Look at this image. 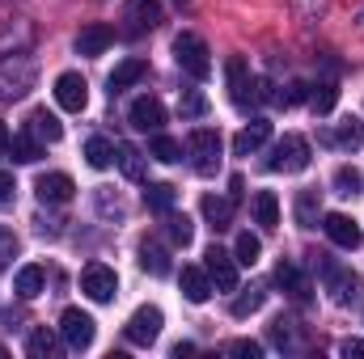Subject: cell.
Here are the masks:
<instances>
[{"instance_id":"6da1fadb","label":"cell","mask_w":364,"mask_h":359,"mask_svg":"<svg viewBox=\"0 0 364 359\" xmlns=\"http://www.w3.org/2000/svg\"><path fill=\"white\" fill-rule=\"evenodd\" d=\"M174 60H178L182 72H186V77H195V81H208V72H212L208 43H203L199 34H191V30H182L178 38H174Z\"/></svg>"},{"instance_id":"7a4b0ae2","label":"cell","mask_w":364,"mask_h":359,"mask_svg":"<svg viewBox=\"0 0 364 359\" xmlns=\"http://www.w3.org/2000/svg\"><path fill=\"white\" fill-rule=\"evenodd\" d=\"M267 170H272V174H301V170H309V140L296 136V131H288V136L272 148Z\"/></svg>"},{"instance_id":"3957f363","label":"cell","mask_w":364,"mask_h":359,"mask_svg":"<svg viewBox=\"0 0 364 359\" xmlns=\"http://www.w3.org/2000/svg\"><path fill=\"white\" fill-rule=\"evenodd\" d=\"M186 148H191L199 174H216V170H220V148H225L220 131H212V127H195V131L186 136Z\"/></svg>"},{"instance_id":"277c9868","label":"cell","mask_w":364,"mask_h":359,"mask_svg":"<svg viewBox=\"0 0 364 359\" xmlns=\"http://www.w3.org/2000/svg\"><path fill=\"white\" fill-rule=\"evenodd\" d=\"M161 309L157 304H140L132 317H127V326H123V338L132 343V347H153L157 343V334H161Z\"/></svg>"},{"instance_id":"5b68a950","label":"cell","mask_w":364,"mask_h":359,"mask_svg":"<svg viewBox=\"0 0 364 359\" xmlns=\"http://www.w3.org/2000/svg\"><path fill=\"white\" fill-rule=\"evenodd\" d=\"M314 267L322 270V279H326V287H331V300L335 304H352V300H360V279L352 275V270H343V267H335L331 258H322L318 254V263Z\"/></svg>"},{"instance_id":"8992f818","label":"cell","mask_w":364,"mask_h":359,"mask_svg":"<svg viewBox=\"0 0 364 359\" xmlns=\"http://www.w3.org/2000/svg\"><path fill=\"white\" fill-rule=\"evenodd\" d=\"M30 81H34V64L30 60H21V55L0 60V101L21 97V93L30 89Z\"/></svg>"},{"instance_id":"52a82bcc","label":"cell","mask_w":364,"mask_h":359,"mask_svg":"<svg viewBox=\"0 0 364 359\" xmlns=\"http://www.w3.org/2000/svg\"><path fill=\"white\" fill-rule=\"evenodd\" d=\"M81 292L90 296L93 304H110V300H114V292H119V279H114V270H110V267L90 263V267L81 270Z\"/></svg>"},{"instance_id":"ba28073f","label":"cell","mask_w":364,"mask_h":359,"mask_svg":"<svg viewBox=\"0 0 364 359\" xmlns=\"http://www.w3.org/2000/svg\"><path fill=\"white\" fill-rule=\"evenodd\" d=\"M203 270H208L212 287H220V292H237V258L225 254L220 245H212V250L203 254Z\"/></svg>"},{"instance_id":"9c48e42d","label":"cell","mask_w":364,"mask_h":359,"mask_svg":"<svg viewBox=\"0 0 364 359\" xmlns=\"http://www.w3.org/2000/svg\"><path fill=\"white\" fill-rule=\"evenodd\" d=\"M225 77H229V97H233V106L237 110H250V106H259L255 101V77H250V68H246V60H229L225 64Z\"/></svg>"},{"instance_id":"30bf717a","label":"cell","mask_w":364,"mask_h":359,"mask_svg":"<svg viewBox=\"0 0 364 359\" xmlns=\"http://www.w3.org/2000/svg\"><path fill=\"white\" fill-rule=\"evenodd\" d=\"M60 334H64V343L73 347V351H85L93 347V317L90 313H81V309H64V317H60Z\"/></svg>"},{"instance_id":"8fae6325","label":"cell","mask_w":364,"mask_h":359,"mask_svg":"<svg viewBox=\"0 0 364 359\" xmlns=\"http://www.w3.org/2000/svg\"><path fill=\"white\" fill-rule=\"evenodd\" d=\"M55 101H60L64 110L81 114V110L90 106V85H85V77H81V72H60V77H55Z\"/></svg>"},{"instance_id":"7c38bea8","label":"cell","mask_w":364,"mask_h":359,"mask_svg":"<svg viewBox=\"0 0 364 359\" xmlns=\"http://www.w3.org/2000/svg\"><path fill=\"white\" fill-rule=\"evenodd\" d=\"M127 118H132V127H136V131H149V136H153V131H161V127H166V106H161L157 97H149V93H144V97H136V101H132Z\"/></svg>"},{"instance_id":"4fadbf2b","label":"cell","mask_w":364,"mask_h":359,"mask_svg":"<svg viewBox=\"0 0 364 359\" xmlns=\"http://www.w3.org/2000/svg\"><path fill=\"white\" fill-rule=\"evenodd\" d=\"M73 190H77V182L68 178V174H38V182H34L38 203H51V207L68 203V199H73Z\"/></svg>"},{"instance_id":"5bb4252c","label":"cell","mask_w":364,"mask_h":359,"mask_svg":"<svg viewBox=\"0 0 364 359\" xmlns=\"http://www.w3.org/2000/svg\"><path fill=\"white\" fill-rule=\"evenodd\" d=\"M322 228H326V237H331L339 250H356V245H360V228H356V220L343 216V211L322 216Z\"/></svg>"},{"instance_id":"9a60e30c","label":"cell","mask_w":364,"mask_h":359,"mask_svg":"<svg viewBox=\"0 0 364 359\" xmlns=\"http://www.w3.org/2000/svg\"><path fill=\"white\" fill-rule=\"evenodd\" d=\"M26 131L34 136V140H43V144H60L64 140V123L47 110V106H38V110H30V118H26Z\"/></svg>"},{"instance_id":"2e32d148","label":"cell","mask_w":364,"mask_h":359,"mask_svg":"<svg viewBox=\"0 0 364 359\" xmlns=\"http://www.w3.org/2000/svg\"><path fill=\"white\" fill-rule=\"evenodd\" d=\"M267 140H272V123H267V118H255V123H246V127L233 136V153H237V157H250V153H259Z\"/></svg>"},{"instance_id":"e0dca14e","label":"cell","mask_w":364,"mask_h":359,"mask_svg":"<svg viewBox=\"0 0 364 359\" xmlns=\"http://www.w3.org/2000/svg\"><path fill=\"white\" fill-rule=\"evenodd\" d=\"M123 21H127V34H144V30H153L161 21V4L157 0H132Z\"/></svg>"},{"instance_id":"ac0fdd59","label":"cell","mask_w":364,"mask_h":359,"mask_svg":"<svg viewBox=\"0 0 364 359\" xmlns=\"http://www.w3.org/2000/svg\"><path fill=\"white\" fill-rule=\"evenodd\" d=\"M275 283H279V287H284V292H288L292 300H301V304L309 300V279L301 275V267H296V263L279 258V267H275Z\"/></svg>"},{"instance_id":"d6986e66","label":"cell","mask_w":364,"mask_h":359,"mask_svg":"<svg viewBox=\"0 0 364 359\" xmlns=\"http://www.w3.org/2000/svg\"><path fill=\"white\" fill-rule=\"evenodd\" d=\"M182 296L191 300V304H203L208 296H212V279H208V270L203 267H182Z\"/></svg>"},{"instance_id":"ffe728a7","label":"cell","mask_w":364,"mask_h":359,"mask_svg":"<svg viewBox=\"0 0 364 359\" xmlns=\"http://www.w3.org/2000/svg\"><path fill=\"white\" fill-rule=\"evenodd\" d=\"M110 43H114V30L102 26V21H93V26H85V30L77 34V51H81V55H102Z\"/></svg>"},{"instance_id":"44dd1931","label":"cell","mask_w":364,"mask_h":359,"mask_svg":"<svg viewBox=\"0 0 364 359\" xmlns=\"http://www.w3.org/2000/svg\"><path fill=\"white\" fill-rule=\"evenodd\" d=\"M144 72H149V64H144V60H123V64L110 72V81H106V85H110V97H114V93H123V89H132V85H140V81H144Z\"/></svg>"},{"instance_id":"7402d4cb","label":"cell","mask_w":364,"mask_h":359,"mask_svg":"<svg viewBox=\"0 0 364 359\" xmlns=\"http://www.w3.org/2000/svg\"><path fill=\"white\" fill-rule=\"evenodd\" d=\"M199 211H203V220H208V224H212L216 233L233 224V199H216V194H203Z\"/></svg>"},{"instance_id":"603a6c76","label":"cell","mask_w":364,"mask_h":359,"mask_svg":"<svg viewBox=\"0 0 364 359\" xmlns=\"http://www.w3.org/2000/svg\"><path fill=\"white\" fill-rule=\"evenodd\" d=\"M326 144H335V148H343V153H356L364 144V123H356V118L339 123L335 131H326Z\"/></svg>"},{"instance_id":"cb8c5ba5","label":"cell","mask_w":364,"mask_h":359,"mask_svg":"<svg viewBox=\"0 0 364 359\" xmlns=\"http://www.w3.org/2000/svg\"><path fill=\"white\" fill-rule=\"evenodd\" d=\"M43 287H47V270H43V267H21V270H17V279H13V292H17L21 300L43 296Z\"/></svg>"},{"instance_id":"d4e9b609","label":"cell","mask_w":364,"mask_h":359,"mask_svg":"<svg viewBox=\"0 0 364 359\" xmlns=\"http://www.w3.org/2000/svg\"><path fill=\"white\" fill-rule=\"evenodd\" d=\"M174 199H178V194H174L170 182H153V186L144 190V207L157 211V216H170V211H174Z\"/></svg>"},{"instance_id":"484cf974","label":"cell","mask_w":364,"mask_h":359,"mask_svg":"<svg viewBox=\"0 0 364 359\" xmlns=\"http://www.w3.org/2000/svg\"><path fill=\"white\" fill-rule=\"evenodd\" d=\"M140 267L149 270V275H170V254H166V245H157V241H140Z\"/></svg>"},{"instance_id":"4316f807","label":"cell","mask_w":364,"mask_h":359,"mask_svg":"<svg viewBox=\"0 0 364 359\" xmlns=\"http://www.w3.org/2000/svg\"><path fill=\"white\" fill-rule=\"evenodd\" d=\"M250 207H255V224H263V228H275L279 224V199H275L272 190H259Z\"/></svg>"},{"instance_id":"83f0119b","label":"cell","mask_w":364,"mask_h":359,"mask_svg":"<svg viewBox=\"0 0 364 359\" xmlns=\"http://www.w3.org/2000/svg\"><path fill=\"white\" fill-rule=\"evenodd\" d=\"M9 153H13V161H17V165H34V161L43 157V140H34V136L26 131V136L9 140Z\"/></svg>"},{"instance_id":"f1b7e54d","label":"cell","mask_w":364,"mask_h":359,"mask_svg":"<svg viewBox=\"0 0 364 359\" xmlns=\"http://www.w3.org/2000/svg\"><path fill=\"white\" fill-rule=\"evenodd\" d=\"M263 300H267V287H263V283H255V287H246V292L229 304V313H233V317H250V313H259V309H263Z\"/></svg>"},{"instance_id":"f546056e","label":"cell","mask_w":364,"mask_h":359,"mask_svg":"<svg viewBox=\"0 0 364 359\" xmlns=\"http://www.w3.org/2000/svg\"><path fill=\"white\" fill-rule=\"evenodd\" d=\"M85 161H90V170H106L114 161V144L106 136H90L85 140Z\"/></svg>"},{"instance_id":"4dcf8cb0","label":"cell","mask_w":364,"mask_h":359,"mask_svg":"<svg viewBox=\"0 0 364 359\" xmlns=\"http://www.w3.org/2000/svg\"><path fill=\"white\" fill-rule=\"evenodd\" d=\"M149 157H157V161L174 165V161H182V144L174 140V136H161V131H153V140H149Z\"/></svg>"},{"instance_id":"1f68e13d","label":"cell","mask_w":364,"mask_h":359,"mask_svg":"<svg viewBox=\"0 0 364 359\" xmlns=\"http://www.w3.org/2000/svg\"><path fill=\"white\" fill-rule=\"evenodd\" d=\"M114 153H119L114 161H119L123 178H132V182H140V178H144V157H140V148H132V144H119Z\"/></svg>"},{"instance_id":"d6a6232c","label":"cell","mask_w":364,"mask_h":359,"mask_svg":"<svg viewBox=\"0 0 364 359\" xmlns=\"http://www.w3.org/2000/svg\"><path fill=\"white\" fill-rule=\"evenodd\" d=\"M259 254H263V241H259L255 233H242V237H237V245H233L237 267H255V263H259Z\"/></svg>"},{"instance_id":"836d02e7","label":"cell","mask_w":364,"mask_h":359,"mask_svg":"<svg viewBox=\"0 0 364 359\" xmlns=\"http://www.w3.org/2000/svg\"><path fill=\"white\" fill-rule=\"evenodd\" d=\"M360 186H364L360 170H352V165H339V170H335V194L352 199V194H360Z\"/></svg>"},{"instance_id":"e575fe53","label":"cell","mask_w":364,"mask_h":359,"mask_svg":"<svg viewBox=\"0 0 364 359\" xmlns=\"http://www.w3.org/2000/svg\"><path fill=\"white\" fill-rule=\"evenodd\" d=\"M296 224L301 228H314L318 224V194L314 190H301L296 194Z\"/></svg>"},{"instance_id":"d590c367","label":"cell","mask_w":364,"mask_h":359,"mask_svg":"<svg viewBox=\"0 0 364 359\" xmlns=\"http://www.w3.org/2000/svg\"><path fill=\"white\" fill-rule=\"evenodd\" d=\"M26 351H30L34 359H51V355H55V334H51L47 326H43V330H34V334H30V343H26Z\"/></svg>"},{"instance_id":"8d00e7d4","label":"cell","mask_w":364,"mask_h":359,"mask_svg":"<svg viewBox=\"0 0 364 359\" xmlns=\"http://www.w3.org/2000/svg\"><path fill=\"white\" fill-rule=\"evenodd\" d=\"M178 114H182V118H199V114H208V97H203L199 89H182Z\"/></svg>"},{"instance_id":"74e56055","label":"cell","mask_w":364,"mask_h":359,"mask_svg":"<svg viewBox=\"0 0 364 359\" xmlns=\"http://www.w3.org/2000/svg\"><path fill=\"white\" fill-rule=\"evenodd\" d=\"M166 224H170V241H174V245H191L195 224H191L186 216H174V211H170V216H166Z\"/></svg>"},{"instance_id":"f35d334b","label":"cell","mask_w":364,"mask_h":359,"mask_svg":"<svg viewBox=\"0 0 364 359\" xmlns=\"http://www.w3.org/2000/svg\"><path fill=\"white\" fill-rule=\"evenodd\" d=\"M335 101H339V89H335V85H318V89L309 93V106H314L318 114H331Z\"/></svg>"},{"instance_id":"ab89813d","label":"cell","mask_w":364,"mask_h":359,"mask_svg":"<svg viewBox=\"0 0 364 359\" xmlns=\"http://www.w3.org/2000/svg\"><path fill=\"white\" fill-rule=\"evenodd\" d=\"M272 343H275V347H296V334H292V321H284V317H275V321H272Z\"/></svg>"},{"instance_id":"60d3db41","label":"cell","mask_w":364,"mask_h":359,"mask_svg":"<svg viewBox=\"0 0 364 359\" xmlns=\"http://www.w3.org/2000/svg\"><path fill=\"white\" fill-rule=\"evenodd\" d=\"M13 258H17V237H13L9 228H0V270L9 267Z\"/></svg>"},{"instance_id":"b9f144b4","label":"cell","mask_w":364,"mask_h":359,"mask_svg":"<svg viewBox=\"0 0 364 359\" xmlns=\"http://www.w3.org/2000/svg\"><path fill=\"white\" fill-rule=\"evenodd\" d=\"M13 194H17L13 174H0V207H13Z\"/></svg>"},{"instance_id":"7bdbcfd3","label":"cell","mask_w":364,"mask_h":359,"mask_svg":"<svg viewBox=\"0 0 364 359\" xmlns=\"http://www.w3.org/2000/svg\"><path fill=\"white\" fill-rule=\"evenodd\" d=\"M339 355H356V359H364V338H343V343H339Z\"/></svg>"},{"instance_id":"ee69618b","label":"cell","mask_w":364,"mask_h":359,"mask_svg":"<svg viewBox=\"0 0 364 359\" xmlns=\"http://www.w3.org/2000/svg\"><path fill=\"white\" fill-rule=\"evenodd\" d=\"M229 351H233V355H250V359H259V355H263V347H259V343H250V338H242V343H233Z\"/></svg>"},{"instance_id":"f6af8a7d","label":"cell","mask_w":364,"mask_h":359,"mask_svg":"<svg viewBox=\"0 0 364 359\" xmlns=\"http://www.w3.org/2000/svg\"><path fill=\"white\" fill-rule=\"evenodd\" d=\"M182 355H195V343H174V359Z\"/></svg>"},{"instance_id":"bcb514c9","label":"cell","mask_w":364,"mask_h":359,"mask_svg":"<svg viewBox=\"0 0 364 359\" xmlns=\"http://www.w3.org/2000/svg\"><path fill=\"white\" fill-rule=\"evenodd\" d=\"M4 153H9V127L0 123V157H4Z\"/></svg>"},{"instance_id":"7dc6e473","label":"cell","mask_w":364,"mask_h":359,"mask_svg":"<svg viewBox=\"0 0 364 359\" xmlns=\"http://www.w3.org/2000/svg\"><path fill=\"white\" fill-rule=\"evenodd\" d=\"M0 355H4V347H0Z\"/></svg>"}]
</instances>
